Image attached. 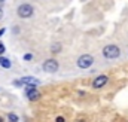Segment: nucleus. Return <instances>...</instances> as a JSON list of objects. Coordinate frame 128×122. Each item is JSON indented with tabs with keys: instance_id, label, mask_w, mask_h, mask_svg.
<instances>
[{
	"instance_id": "nucleus-1",
	"label": "nucleus",
	"mask_w": 128,
	"mask_h": 122,
	"mask_svg": "<svg viewBox=\"0 0 128 122\" xmlns=\"http://www.w3.org/2000/svg\"><path fill=\"white\" fill-rule=\"evenodd\" d=\"M101 54H103V57L107 58V60H116V58L121 55V49H119V46H116V45H106V46L103 48Z\"/></svg>"
},
{
	"instance_id": "nucleus-2",
	"label": "nucleus",
	"mask_w": 128,
	"mask_h": 122,
	"mask_svg": "<svg viewBox=\"0 0 128 122\" xmlns=\"http://www.w3.org/2000/svg\"><path fill=\"white\" fill-rule=\"evenodd\" d=\"M78 67L79 68H90L92 64H94V58H92V55H90V54H84V55H80L79 58H78Z\"/></svg>"
},
{
	"instance_id": "nucleus-3",
	"label": "nucleus",
	"mask_w": 128,
	"mask_h": 122,
	"mask_svg": "<svg viewBox=\"0 0 128 122\" xmlns=\"http://www.w3.org/2000/svg\"><path fill=\"white\" fill-rule=\"evenodd\" d=\"M18 16H21V18H30L33 15V12H34V9H33L32 4H28V3H24V4H21L20 8H18Z\"/></svg>"
},
{
	"instance_id": "nucleus-4",
	"label": "nucleus",
	"mask_w": 128,
	"mask_h": 122,
	"mask_svg": "<svg viewBox=\"0 0 128 122\" xmlns=\"http://www.w3.org/2000/svg\"><path fill=\"white\" fill-rule=\"evenodd\" d=\"M43 70L46 73H55L58 70V61L54 60V58H49L43 62Z\"/></svg>"
},
{
	"instance_id": "nucleus-5",
	"label": "nucleus",
	"mask_w": 128,
	"mask_h": 122,
	"mask_svg": "<svg viewBox=\"0 0 128 122\" xmlns=\"http://www.w3.org/2000/svg\"><path fill=\"white\" fill-rule=\"evenodd\" d=\"M107 82H109V76H106V74H100V76H97L96 79L92 80V88H94V90H100V88L106 86Z\"/></svg>"
},
{
	"instance_id": "nucleus-6",
	"label": "nucleus",
	"mask_w": 128,
	"mask_h": 122,
	"mask_svg": "<svg viewBox=\"0 0 128 122\" xmlns=\"http://www.w3.org/2000/svg\"><path fill=\"white\" fill-rule=\"evenodd\" d=\"M21 84H24V85H37L39 84V80L37 79H34V78H22L21 80H18V82H15V85H21Z\"/></svg>"
},
{
	"instance_id": "nucleus-7",
	"label": "nucleus",
	"mask_w": 128,
	"mask_h": 122,
	"mask_svg": "<svg viewBox=\"0 0 128 122\" xmlns=\"http://www.w3.org/2000/svg\"><path fill=\"white\" fill-rule=\"evenodd\" d=\"M26 95H27V98H28L30 101H36V100H39V98H40V92L37 91V88H34L33 91L27 92Z\"/></svg>"
},
{
	"instance_id": "nucleus-8",
	"label": "nucleus",
	"mask_w": 128,
	"mask_h": 122,
	"mask_svg": "<svg viewBox=\"0 0 128 122\" xmlns=\"http://www.w3.org/2000/svg\"><path fill=\"white\" fill-rule=\"evenodd\" d=\"M0 66L3 67V68H10V66H12V62H10V60H8V58H0Z\"/></svg>"
},
{
	"instance_id": "nucleus-9",
	"label": "nucleus",
	"mask_w": 128,
	"mask_h": 122,
	"mask_svg": "<svg viewBox=\"0 0 128 122\" xmlns=\"http://www.w3.org/2000/svg\"><path fill=\"white\" fill-rule=\"evenodd\" d=\"M60 51H61V45H60V43H54V45L51 46V52H52V54H58Z\"/></svg>"
},
{
	"instance_id": "nucleus-10",
	"label": "nucleus",
	"mask_w": 128,
	"mask_h": 122,
	"mask_svg": "<svg viewBox=\"0 0 128 122\" xmlns=\"http://www.w3.org/2000/svg\"><path fill=\"white\" fill-rule=\"evenodd\" d=\"M8 119H9V122H18V116L15 113H9L8 115Z\"/></svg>"
},
{
	"instance_id": "nucleus-11",
	"label": "nucleus",
	"mask_w": 128,
	"mask_h": 122,
	"mask_svg": "<svg viewBox=\"0 0 128 122\" xmlns=\"http://www.w3.org/2000/svg\"><path fill=\"white\" fill-rule=\"evenodd\" d=\"M2 54H4V45L3 43H0V55Z\"/></svg>"
},
{
	"instance_id": "nucleus-12",
	"label": "nucleus",
	"mask_w": 128,
	"mask_h": 122,
	"mask_svg": "<svg viewBox=\"0 0 128 122\" xmlns=\"http://www.w3.org/2000/svg\"><path fill=\"white\" fill-rule=\"evenodd\" d=\"M55 122H66V119H64L63 116H58V118L55 119Z\"/></svg>"
},
{
	"instance_id": "nucleus-13",
	"label": "nucleus",
	"mask_w": 128,
	"mask_h": 122,
	"mask_svg": "<svg viewBox=\"0 0 128 122\" xmlns=\"http://www.w3.org/2000/svg\"><path fill=\"white\" fill-rule=\"evenodd\" d=\"M24 58H26V60H32V58H33V55H32V54H27V55H26Z\"/></svg>"
},
{
	"instance_id": "nucleus-14",
	"label": "nucleus",
	"mask_w": 128,
	"mask_h": 122,
	"mask_svg": "<svg viewBox=\"0 0 128 122\" xmlns=\"http://www.w3.org/2000/svg\"><path fill=\"white\" fill-rule=\"evenodd\" d=\"M2 16H3V10L0 9V20H2Z\"/></svg>"
},
{
	"instance_id": "nucleus-15",
	"label": "nucleus",
	"mask_w": 128,
	"mask_h": 122,
	"mask_svg": "<svg viewBox=\"0 0 128 122\" xmlns=\"http://www.w3.org/2000/svg\"><path fill=\"white\" fill-rule=\"evenodd\" d=\"M3 33H4V28H2V30H0V36H2Z\"/></svg>"
},
{
	"instance_id": "nucleus-16",
	"label": "nucleus",
	"mask_w": 128,
	"mask_h": 122,
	"mask_svg": "<svg viewBox=\"0 0 128 122\" xmlns=\"http://www.w3.org/2000/svg\"><path fill=\"white\" fill-rule=\"evenodd\" d=\"M3 2H4V0H0V4H3Z\"/></svg>"
},
{
	"instance_id": "nucleus-17",
	"label": "nucleus",
	"mask_w": 128,
	"mask_h": 122,
	"mask_svg": "<svg viewBox=\"0 0 128 122\" xmlns=\"http://www.w3.org/2000/svg\"><path fill=\"white\" fill-rule=\"evenodd\" d=\"M0 122H3V118H0Z\"/></svg>"
}]
</instances>
